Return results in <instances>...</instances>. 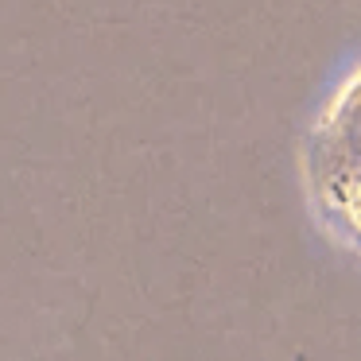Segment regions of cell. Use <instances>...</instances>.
Returning <instances> with one entry per match:
<instances>
[{"label":"cell","mask_w":361,"mask_h":361,"mask_svg":"<svg viewBox=\"0 0 361 361\" xmlns=\"http://www.w3.org/2000/svg\"><path fill=\"white\" fill-rule=\"evenodd\" d=\"M295 171L314 233L361 268V51L330 74L307 109Z\"/></svg>","instance_id":"cell-1"}]
</instances>
